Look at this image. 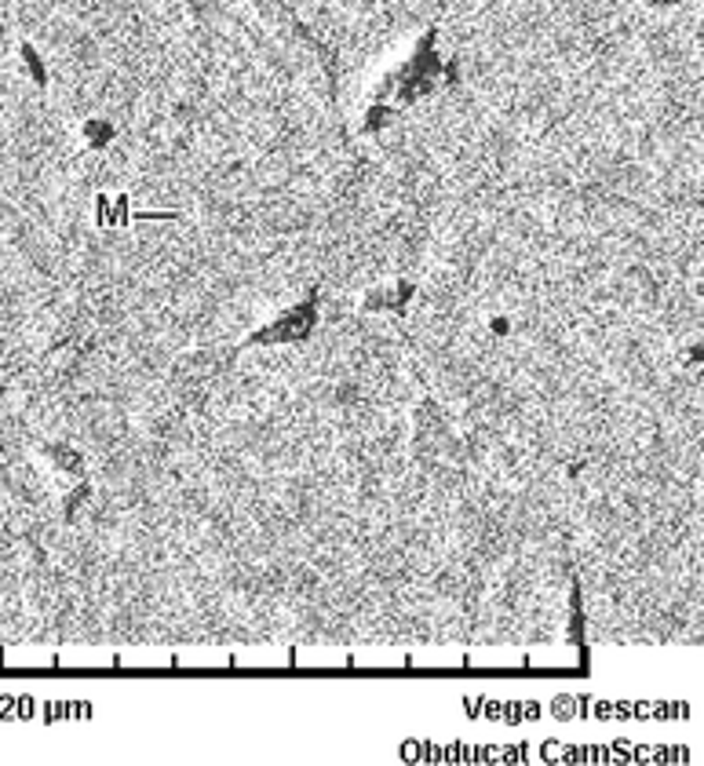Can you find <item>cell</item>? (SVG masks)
Wrapping results in <instances>:
<instances>
[{"mask_svg":"<svg viewBox=\"0 0 704 766\" xmlns=\"http://www.w3.org/2000/svg\"><path fill=\"white\" fill-rule=\"evenodd\" d=\"M314 322H317V299L311 296L306 303L292 306L289 314H281L274 325L252 332V336L245 340V347H260V343H263V347H266V343H300V340L311 336Z\"/></svg>","mask_w":704,"mask_h":766,"instance_id":"obj_1","label":"cell"},{"mask_svg":"<svg viewBox=\"0 0 704 766\" xmlns=\"http://www.w3.org/2000/svg\"><path fill=\"white\" fill-rule=\"evenodd\" d=\"M22 59H26V66H30L33 81H37V84H44V81H48V73H44V66H41V55H37L30 44H22Z\"/></svg>","mask_w":704,"mask_h":766,"instance_id":"obj_2","label":"cell"},{"mask_svg":"<svg viewBox=\"0 0 704 766\" xmlns=\"http://www.w3.org/2000/svg\"><path fill=\"white\" fill-rule=\"evenodd\" d=\"M84 135H92V143H95V146H102V143H106V139H110V128H106V124H95V121H92V124L84 128Z\"/></svg>","mask_w":704,"mask_h":766,"instance_id":"obj_3","label":"cell"}]
</instances>
